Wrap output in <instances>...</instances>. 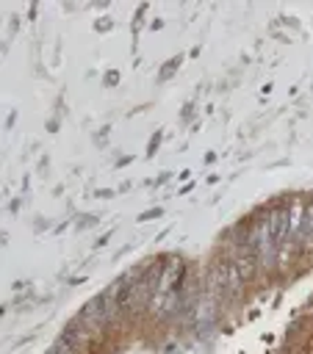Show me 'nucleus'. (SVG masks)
Here are the masks:
<instances>
[{
    "mask_svg": "<svg viewBox=\"0 0 313 354\" xmlns=\"http://www.w3.org/2000/svg\"><path fill=\"white\" fill-rule=\"evenodd\" d=\"M47 354H69V351H64L61 346H55V348H53V351H47Z\"/></svg>",
    "mask_w": 313,
    "mask_h": 354,
    "instance_id": "nucleus-1",
    "label": "nucleus"
}]
</instances>
